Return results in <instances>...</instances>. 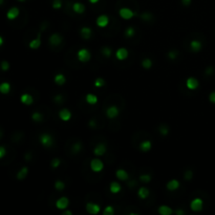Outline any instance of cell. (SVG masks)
I'll return each instance as SVG.
<instances>
[{
  "label": "cell",
  "instance_id": "obj_54",
  "mask_svg": "<svg viewBox=\"0 0 215 215\" xmlns=\"http://www.w3.org/2000/svg\"><path fill=\"white\" fill-rule=\"evenodd\" d=\"M72 213L70 211H65V212L63 213V215H72Z\"/></svg>",
  "mask_w": 215,
  "mask_h": 215
},
{
  "label": "cell",
  "instance_id": "obj_12",
  "mask_svg": "<svg viewBox=\"0 0 215 215\" xmlns=\"http://www.w3.org/2000/svg\"><path fill=\"white\" fill-rule=\"evenodd\" d=\"M59 116L64 122H67V121H69L72 119V113L67 108H62L60 110V113H59Z\"/></svg>",
  "mask_w": 215,
  "mask_h": 215
},
{
  "label": "cell",
  "instance_id": "obj_20",
  "mask_svg": "<svg viewBox=\"0 0 215 215\" xmlns=\"http://www.w3.org/2000/svg\"><path fill=\"white\" fill-rule=\"evenodd\" d=\"M72 10L77 14H83L84 11H85V6H84V4L81 3V2H75V3L72 4Z\"/></svg>",
  "mask_w": 215,
  "mask_h": 215
},
{
  "label": "cell",
  "instance_id": "obj_36",
  "mask_svg": "<svg viewBox=\"0 0 215 215\" xmlns=\"http://www.w3.org/2000/svg\"><path fill=\"white\" fill-rule=\"evenodd\" d=\"M139 180L143 183H145V184H147V183H150V180H151V176H150L149 174H142L141 176H139Z\"/></svg>",
  "mask_w": 215,
  "mask_h": 215
},
{
  "label": "cell",
  "instance_id": "obj_44",
  "mask_svg": "<svg viewBox=\"0 0 215 215\" xmlns=\"http://www.w3.org/2000/svg\"><path fill=\"white\" fill-rule=\"evenodd\" d=\"M177 54H178V52H177L176 51H171V52H169L168 57H169V58H170V59H172V60H173V59H175V58H176V57H177Z\"/></svg>",
  "mask_w": 215,
  "mask_h": 215
},
{
  "label": "cell",
  "instance_id": "obj_25",
  "mask_svg": "<svg viewBox=\"0 0 215 215\" xmlns=\"http://www.w3.org/2000/svg\"><path fill=\"white\" fill-rule=\"evenodd\" d=\"M80 33H81V36L84 39H85V40H88V39L91 37V34H92V32H91V29H89V27L84 26V27H82V29H81Z\"/></svg>",
  "mask_w": 215,
  "mask_h": 215
},
{
  "label": "cell",
  "instance_id": "obj_17",
  "mask_svg": "<svg viewBox=\"0 0 215 215\" xmlns=\"http://www.w3.org/2000/svg\"><path fill=\"white\" fill-rule=\"evenodd\" d=\"M166 187L169 191H175V190L180 188V182H178L177 180H171L167 183Z\"/></svg>",
  "mask_w": 215,
  "mask_h": 215
},
{
  "label": "cell",
  "instance_id": "obj_7",
  "mask_svg": "<svg viewBox=\"0 0 215 215\" xmlns=\"http://www.w3.org/2000/svg\"><path fill=\"white\" fill-rule=\"evenodd\" d=\"M68 205H69V200H68V198L65 197V196L59 198V200L56 202V207H57V209H59V210H65L66 208L68 207Z\"/></svg>",
  "mask_w": 215,
  "mask_h": 215
},
{
  "label": "cell",
  "instance_id": "obj_28",
  "mask_svg": "<svg viewBox=\"0 0 215 215\" xmlns=\"http://www.w3.org/2000/svg\"><path fill=\"white\" fill-rule=\"evenodd\" d=\"M54 81H55V83L58 84V85H63V84L66 82V78L62 74H58L55 76Z\"/></svg>",
  "mask_w": 215,
  "mask_h": 215
},
{
  "label": "cell",
  "instance_id": "obj_33",
  "mask_svg": "<svg viewBox=\"0 0 215 215\" xmlns=\"http://www.w3.org/2000/svg\"><path fill=\"white\" fill-rule=\"evenodd\" d=\"M32 119H33L35 122H41V121H42V119H43V116L40 113L36 111V113H34L33 114H32Z\"/></svg>",
  "mask_w": 215,
  "mask_h": 215
},
{
  "label": "cell",
  "instance_id": "obj_30",
  "mask_svg": "<svg viewBox=\"0 0 215 215\" xmlns=\"http://www.w3.org/2000/svg\"><path fill=\"white\" fill-rule=\"evenodd\" d=\"M27 173H29V169H27V167H23V168H21V170L17 173V178L18 180H23V178L26 177Z\"/></svg>",
  "mask_w": 215,
  "mask_h": 215
},
{
  "label": "cell",
  "instance_id": "obj_22",
  "mask_svg": "<svg viewBox=\"0 0 215 215\" xmlns=\"http://www.w3.org/2000/svg\"><path fill=\"white\" fill-rule=\"evenodd\" d=\"M202 46H203L202 43L198 40H193L190 42V49H191L192 52H200V49H202Z\"/></svg>",
  "mask_w": 215,
  "mask_h": 215
},
{
  "label": "cell",
  "instance_id": "obj_42",
  "mask_svg": "<svg viewBox=\"0 0 215 215\" xmlns=\"http://www.w3.org/2000/svg\"><path fill=\"white\" fill-rule=\"evenodd\" d=\"M8 68H10V64H8V61H2L1 62V69L5 72V70H8Z\"/></svg>",
  "mask_w": 215,
  "mask_h": 215
},
{
  "label": "cell",
  "instance_id": "obj_41",
  "mask_svg": "<svg viewBox=\"0 0 215 215\" xmlns=\"http://www.w3.org/2000/svg\"><path fill=\"white\" fill-rule=\"evenodd\" d=\"M60 164H61V161L59 159H54L51 163L52 168H58V167L60 166Z\"/></svg>",
  "mask_w": 215,
  "mask_h": 215
},
{
  "label": "cell",
  "instance_id": "obj_11",
  "mask_svg": "<svg viewBox=\"0 0 215 215\" xmlns=\"http://www.w3.org/2000/svg\"><path fill=\"white\" fill-rule=\"evenodd\" d=\"M128 51L125 47H121V49H119L118 51H116V59L118 60H121V61H123V60H125V59H127L128 58Z\"/></svg>",
  "mask_w": 215,
  "mask_h": 215
},
{
  "label": "cell",
  "instance_id": "obj_4",
  "mask_svg": "<svg viewBox=\"0 0 215 215\" xmlns=\"http://www.w3.org/2000/svg\"><path fill=\"white\" fill-rule=\"evenodd\" d=\"M203 206V202L202 198H194V200L190 203V208H191V210L194 212L202 211Z\"/></svg>",
  "mask_w": 215,
  "mask_h": 215
},
{
  "label": "cell",
  "instance_id": "obj_50",
  "mask_svg": "<svg viewBox=\"0 0 215 215\" xmlns=\"http://www.w3.org/2000/svg\"><path fill=\"white\" fill-rule=\"evenodd\" d=\"M89 126L90 127H95L96 126V122L93 120H91L90 122H89Z\"/></svg>",
  "mask_w": 215,
  "mask_h": 215
},
{
  "label": "cell",
  "instance_id": "obj_10",
  "mask_svg": "<svg viewBox=\"0 0 215 215\" xmlns=\"http://www.w3.org/2000/svg\"><path fill=\"white\" fill-rule=\"evenodd\" d=\"M62 42H63V37L60 34H52L51 37H49V43L52 45L57 46V45H60Z\"/></svg>",
  "mask_w": 215,
  "mask_h": 215
},
{
  "label": "cell",
  "instance_id": "obj_46",
  "mask_svg": "<svg viewBox=\"0 0 215 215\" xmlns=\"http://www.w3.org/2000/svg\"><path fill=\"white\" fill-rule=\"evenodd\" d=\"M209 100H210V102H212V103H214V104H215V91H213V92L210 93Z\"/></svg>",
  "mask_w": 215,
  "mask_h": 215
},
{
  "label": "cell",
  "instance_id": "obj_23",
  "mask_svg": "<svg viewBox=\"0 0 215 215\" xmlns=\"http://www.w3.org/2000/svg\"><path fill=\"white\" fill-rule=\"evenodd\" d=\"M151 147H152V144H151V142L150 141H143L141 144H139V149L142 150L143 152H147V151H149L150 149H151Z\"/></svg>",
  "mask_w": 215,
  "mask_h": 215
},
{
  "label": "cell",
  "instance_id": "obj_39",
  "mask_svg": "<svg viewBox=\"0 0 215 215\" xmlns=\"http://www.w3.org/2000/svg\"><path fill=\"white\" fill-rule=\"evenodd\" d=\"M52 8H54L55 10L61 8H62V1H61V0H54V2H52Z\"/></svg>",
  "mask_w": 215,
  "mask_h": 215
},
{
  "label": "cell",
  "instance_id": "obj_2",
  "mask_svg": "<svg viewBox=\"0 0 215 215\" xmlns=\"http://www.w3.org/2000/svg\"><path fill=\"white\" fill-rule=\"evenodd\" d=\"M104 168V163L100 159H93L90 162V169L93 172H100Z\"/></svg>",
  "mask_w": 215,
  "mask_h": 215
},
{
  "label": "cell",
  "instance_id": "obj_38",
  "mask_svg": "<svg viewBox=\"0 0 215 215\" xmlns=\"http://www.w3.org/2000/svg\"><path fill=\"white\" fill-rule=\"evenodd\" d=\"M105 85V80L102 79V78H98L95 81V86L96 87H102V86Z\"/></svg>",
  "mask_w": 215,
  "mask_h": 215
},
{
  "label": "cell",
  "instance_id": "obj_48",
  "mask_svg": "<svg viewBox=\"0 0 215 215\" xmlns=\"http://www.w3.org/2000/svg\"><path fill=\"white\" fill-rule=\"evenodd\" d=\"M185 177H186L187 178V180H190V178H191L192 177V172H191V171H187V172H186V174H185Z\"/></svg>",
  "mask_w": 215,
  "mask_h": 215
},
{
  "label": "cell",
  "instance_id": "obj_51",
  "mask_svg": "<svg viewBox=\"0 0 215 215\" xmlns=\"http://www.w3.org/2000/svg\"><path fill=\"white\" fill-rule=\"evenodd\" d=\"M212 68L211 67H210V68H207V70H206V74H207V75H211L212 74Z\"/></svg>",
  "mask_w": 215,
  "mask_h": 215
},
{
  "label": "cell",
  "instance_id": "obj_47",
  "mask_svg": "<svg viewBox=\"0 0 215 215\" xmlns=\"http://www.w3.org/2000/svg\"><path fill=\"white\" fill-rule=\"evenodd\" d=\"M55 101L58 102V103L62 102V101H63V97H62L61 95H57L56 97H55Z\"/></svg>",
  "mask_w": 215,
  "mask_h": 215
},
{
  "label": "cell",
  "instance_id": "obj_5",
  "mask_svg": "<svg viewBox=\"0 0 215 215\" xmlns=\"http://www.w3.org/2000/svg\"><path fill=\"white\" fill-rule=\"evenodd\" d=\"M119 14H120L121 17H122L123 19H125V20L131 19V18L136 15V13H133L131 10H130V8H122L120 11H119Z\"/></svg>",
  "mask_w": 215,
  "mask_h": 215
},
{
  "label": "cell",
  "instance_id": "obj_40",
  "mask_svg": "<svg viewBox=\"0 0 215 215\" xmlns=\"http://www.w3.org/2000/svg\"><path fill=\"white\" fill-rule=\"evenodd\" d=\"M102 52L105 57H107V58H109V57L111 56V49H109V47H103Z\"/></svg>",
  "mask_w": 215,
  "mask_h": 215
},
{
  "label": "cell",
  "instance_id": "obj_3",
  "mask_svg": "<svg viewBox=\"0 0 215 215\" xmlns=\"http://www.w3.org/2000/svg\"><path fill=\"white\" fill-rule=\"evenodd\" d=\"M77 57H78V59H79V61H81V62L84 63V62H88V61L90 60L91 55H90V52H89L88 49H80V51L78 52Z\"/></svg>",
  "mask_w": 215,
  "mask_h": 215
},
{
  "label": "cell",
  "instance_id": "obj_26",
  "mask_svg": "<svg viewBox=\"0 0 215 215\" xmlns=\"http://www.w3.org/2000/svg\"><path fill=\"white\" fill-rule=\"evenodd\" d=\"M159 213L162 215H171L173 213V210L170 207H168V206L163 205L159 208Z\"/></svg>",
  "mask_w": 215,
  "mask_h": 215
},
{
  "label": "cell",
  "instance_id": "obj_49",
  "mask_svg": "<svg viewBox=\"0 0 215 215\" xmlns=\"http://www.w3.org/2000/svg\"><path fill=\"white\" fill-rule=\"evenodd\" d=\"M182 3L184 4V5L188 6L190 5V3H191V0H182Z\"/></svg>",
  "mask_w": 215,
  "mask_h": 215
},
{
  "label": "cell",
  "instance_id": "obj_24",
  "mask_svg": "<svg viewBox=\"0 0 215 215\" xmlns=\"http://www.w3.org/2000/svg\"><path fill=\"white\" fill-rule=\"evenodd\" d=\"M150 192L148 188H146V187H141V188L139 189L138 191V195L139 198H142V200H145V198H147L148 196H149Z\"/></svg>",
  "mask_w": 215,
  "mask_h": 215
},
{
  "label": "cell",
  "instance_id": "obj_13",
  "mask_svg": "<svg viewBox=\"0 0 215 215\" xmlns=\"http://www.w3.org/2000/svg\"><path fill=\"white\" fill-rule=\"evenodd\" d=\"M105 152H106V146L103 143L98 144L95 149H93V153H95V155H97V156H102L103 154H105Z\"/></svg>",
  "mask_w": 215,
  "mask_h": 215
},
{
  "label": "cell",
  "instance_id": "obj_15",
  "mask_svg": "<svg viewBox=\"0 0 215 215\" xmlns=\"http://www.w3.org/2000/svg\"><path fill=\"white\" fill-rule=\"evenodd\" d=\"M40 45H41V34L39 33L37 38L34 39V40H32L31 42H29V49H38L39 47H40Z\"/></svg>",
  "mask_w": 215,
  "mask_h": 215
},
{
  "label": "cell",
  "instance_id": "obj_35",
  "mask_svg": "<svg viewBox=\"0 0 215 215\" xmlns=\"http://www.w3.org/2000/svg\"><path fill=\"white\" fill-rule=\"evenodd\" d=\"M134 34H136V32H134V29L132 26H129L128 29L125 31V35L127 36L128 38H131L134 36Z\"/></svg>",
  "mask_w": 215,
  "mask_h": 215
},
{
  "label": "cell",
  "instance_id": "obj_43",
  "mask_svg": "<svg viewBox=\"0 0 215 215\" xmlns=\"http://www.w3.org/2000/svg\"><path fill=\"white\" fill-rule=\"evenodd\" d=\"M160 131H161V133L163 134V136H166V134H168L169 129H168V127L164 125V126H162L161 128H160Z\"/></svg>",
  "mask_w": 215,
  "mask_h": 215
},
{
  "label": "cell",
  "instance_id": "obj_53",
  "mask_svg": "<svg viewBox=\"0 0 215 215\" xmlns=\"http://www.w3.org/2000/svg\"><path fill=\"white\" fill-rule=\"evenodd\" d=\"M90 3H92V4H95V3H98L99 2V0H88Z\"/></svg>",
  "mask_w": 215,
  "mask_h": 215
},
{
  "label": "cell",
  "instance_id": "obj_14",
  "mask_svg": "<svg viewBox=\"0 0 215 215\" xmlns=\"http://www.w3.org/2000/svg\"><path fill=\"white\" fill-rule=\"evenodd\" d=\"M96 22H97V25H98V26H100V27H105V26L108 25L109 19H108V17H107L106 15H101V16H99V17L97 18Z\"/></svg>",
  "mask_w": 215,
  "mask_h": 215
},
{
  "label": "cell",
  "instance_id": "obj_31",
  "mask_svg": "<svg viewBox=\"0 0 215 215\" xmlns=\"http://www.w3.org/2000/svg\"><path fill=\"white\" fill-rule=\"evenodd\" d=\"M81 148H82V145L80 142H77V143H75L74 145H72V153H78L81 151Z\"/></svg>",
  "mask_w": 215,
  "mask_h": 215
},
{
  "label": "cell",
  "instance_id": "obj_18",
  "mask_svg": "<svg viewBox=\"0 0 215 215\" xmlns=\"http://www.w3.org/2000/svg\"><path fill=\"white\" fill-rule=\"evenodd\" d=\"M20 100H21V102L23 103L24 105H27V106L32 105V104H33V102H34L33 97H32L29 93H23V95H21V97H20Z\"/></svg>",
  "mask_w": 215,
  "mask_h": 215
},
{
  "label": "cell",
  "instance_id": "obj_57",
  "mask_svg": "<svg viewBox=\"0 0 215 215\" xmlns=\"http://www.w3.org/2000/svg\"><path fill=\"white\" fill-rule=\"evenodd\" d=\"M1 136H2V132H1V131H0V138H1Z\"/></svg>",
  "mask_w": 215,
  "mask_h": 215
},
{
  "label": "cell",
  "instance_id": "obj_1",
  "mask_svg": "<svg viewBox=\"0 0 215 215\" xmlns=\"http://www.w3.org/2000/svg\"><path fill=\"white\" fill-rule=\"evenodd\" d=\"M40 143L42 144L43 146H44L45 148H49L52 146V144H54V138L51 136V134L49 133H43L40 136Z\"/></svg>",
  "mask_w": 215,
  "mask_h": 215
},
{
  "label": "cell",
  "instance_id": "obj_56",
  "mask_svg": "<svg viewBox=\"0 0 215 215\" xmlns=\"http://www.w3.org/2000/svg\"><path fill=\"white\" fill-rule=\"evenodd\" d=\"M2 3H3V0H0V5H1Z\"/></svg>",
  "mask_w": 215,
  "mask_h": 215
},
{
  "label": "cell",
  "instance_id": "obj_29",
  "mask_svg": "<svg viewBox=\"0 0 215 215\" xmlns=\"http://www.w3.org/2000/svg\"><path fill=\"white\" fill-rule=\"evenodd\" d=\"M11 91V85L8 82H3V83L0 84V92L3 93V95H6Z\"/></svg>",
  "mask_w": 215,
  "mask_h": 215
},
{
  "label": "cell",
  "instance_id": "obj_16",
  "mask_svg": "<svg viewBox=\"0 0 215 215\" xmlns=\"http://www.w3.org/2000/svg\"><path fill=\"white\" fill-rule=\"evenodd\" d=\"M19 8H10V10L8 11V13H6V17L8 18L10 20H14V19H16V18L19 16Z\"/></svg>",
  "mask_w": 215,
  "mask_h": 215
},
{
  "label": "cell",
  "instance_id": "obj_6",
  "mask_svg": "<svg viewBox=\"0 0 215 215\" xmlns=\"http://www.w3.org/2000/svg\"><path fill=\"white\" fill-rule=\"evenodd\" d=\"M198 85H200V83H198V80L196 79V78L190 77L187 79L186 86H187V88L190 89V90H194V89H196L198 87Z\"/></svg>",
  "mask_w": 215,
  "mask_h": 215
},
{
  "label": "cell",
  "instance_id": "obj_27",
  "mask_svg": "<svg viewBox=\"0 0 215 215\" xmlns=\"http://www.w3.org/2000/svg\"><path fill=\"white\" fill-rule=\"evenodd\" d=\"M85 100L89 105H95L98 103V97L96 95H93V93H88V95H86Z\"/></svg>",
  "mask_w": 215,
  "mask_h": 215
},
{
  "label": "cell",
  "instance_id": "obj_58",
  "mask_svg": "<svg viewBox=\"0 0 215 215\" xmlns=\"http://www.w3.org/2000/svg\"><path fill=\"white\" fill-rule=\"evenodd\" d=\"M18 1H24V0H18Z\"/></svg>",
  "mask_w": 215,
  "mask_h": 215
},
{
  "label": "cell",
  "instance_id": "obj_8",
  "mask_svg": "<svg viewBox=\"0 0 215 215\" xmlns=\"http://www.w3.org/2000/svg\"><path fill=\"white\" fill-rule=\"evenodd\" d=\"M86 211L89 214H98L100 212V206L95 203H86Z\"/></svg>",
  "mask_w": 215,
  "mask_h": 215
},
{
  "label": "cell",
  "instance_id": "obj_45",
  "mask_svg": "<svg viewBox=\"0 0 215 215\" xmlns=\"http://www.w3.org/2000/svg\"><path fill=\"white\" fill-rule=\"evenodd\" d=\"M6 154V150L5 148L3 147V146H0V159H2V157H4Z\"/></svg>",
  "mask_w": 215,
  "mask_h": 215
},
{
  "label": "cell",
  "instance_id": "obj_32",
  "mask_svg": "<svg viewBox=\"0 0 215 215\" xmlns=\"http://www.w3.org/2000/svg\"><path fill=\"white\" fill-rule=\"evenodd\" d=\"M55 188H56V190H58V191H62V190L65 188V184H64L62 180H58L55 183Z\"/></svg>",
  "mask_w": 215,
  "mask_h": 215
},
{
  "label": "cell",
  "instance_id": "obj_21",
  "mask_svg": "<svg viewBox=\"0 0 215 215\" xmlns=\"http://www.w3.org/2000/svg\"><path fill=\"white\" fill-rule=\"evenodd\" d=\"M109 190H110V192L113 194H116V193H120L121 190H122V187H121V185L119 184L118 182H113V183H110Z\"/></svg>",
  "mask_w": 215,
  "mask_h": 215
},
{
  "label": "cell",
  "instance_id": "obj_37",
  "mask_svg": "<svg viewBox=\"0 0 215 215\" xmlns=\"http://www.w3.org/2000/svg\"><path fill=\"white\" fill-rule=\"evenodd\" d=\"M103 213H104V215H113L114 213L113 207H111V206H107V207L104 209V211H103Z\"/></svg>",
  "mask_w": 215,
  "mask_h": 215
},
{
  "label": "cell",
  "instance_id": "obj_9",
  "mask_svg": "<svg viewBox=\"0 0 215 215\" xmlns=\"http://www.w3.org/2000/svg\"><path fill=\"white\" fill-rule=\"evenodd\" d=\"M119 113H120V110H119L118 107L114 106V105L108 107V108L106 109V116H107V118H109V119L116 118V116H119Z\"/></svg>",
  "mask_w": 215,
  "mask_h": 215
},
{
  "label": "cell",
  "instance_id": "obj_34",
  "mask_svg": "<svg viewBox=\"0 0 215 215\" xmlns=\"http://www.w3.org/2000/svg\"><path fill=\"white\" fill-rule=\"evenodd\" d=\"M142 66L144 68H146V69H148V68H150L152 66V61L150 59H144L143 62H142Z\"/></svg>",
  "mask_w": 215,
  "mask_h": 215
},
{
  "label": "cell",
  "instance_id": "obj_55",
  "mask_svg": "<svg viewBox=\"0 0 215 215\" xmlns=\"http://www.w3.org/2000/svg\"><path fill=\"white\" fill-rule=\"evenodd\" d=\"M2 44H3V38H2L1 36H0V46H1Z\"/></svg>",
  "mask_w": 215,
  "mask_h": 215
},
{
  "label": "cell",
  "instance_id": "obj_52",
  "mask_svg": "<svg viewBox=\"0 0 215 215\" xmlns=\"http://www.w3.org/2000/svg\"><path fill=\"white\" fill-rule=\"evenodd\" d=\"M185 211H182V210H177V211H175V214H184Z\"/></svg>",
  "mask_w": 215,
  "mask_h": 215
},
{
  "label": "cell",
  "instance_id": "obj_19",
  "mask_svg": "<svg viewBox=\"0 0 215 215\" xmlns=\"http://www.w3.org/2000/svg\"><path fill=\"white\" fill-rule=\"evenodd\" d=\"M116 176L120 180H127L128 177H129V175H128L127 171L124 170V169H118L116 172Z\"/></svg>",
  "mask_w": 215,
  "mask_h": 215
}]
</instances>
